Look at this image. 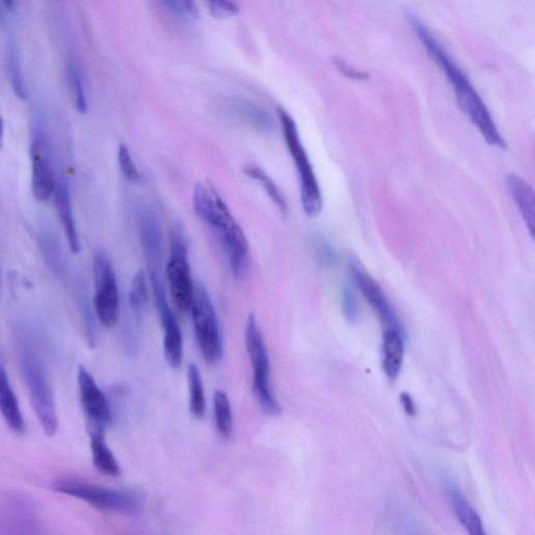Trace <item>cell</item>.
<instances>
[{
  "mask_svg": "<svg viewBox=\"0 0 535 535\" xmlns=\"http://www.w3.org/2000/svg\"><path fill=\"white\" fill-rule=\"evenodd\" d=\"M53 196L57 213L68 241L69 249H71L72 253L78 254L81 252L82 248L81 241L74 218L71 190H69L68 182L64 177L57 176Z\"/></svg>",
  "mask_w": 535,
  "mask_h": 535,
  "instance_id": "15",
  "label": "cell"
},
{
  "mask_svg": "<svg viewBox=\"0 0 535 535\" xmlns=\"http://www.w3.org/2000/svg\"><path fill=\"white\" fill-rule=\"evenodd\" d=\"M52 487L57 493L82 500L103 513L128 517L144 513L145 499L137 492L116 490L73 478L57 480Z\"/></svg>",
  "mask_w": 535,
  "mask_h": 535,
  "instance_id": "3",
  "label": "cell"
},
{
  "mask_svg": "<svg viewBox=\"0 0 535 535\" xmlns=\"http://www.w3.org/2000/svg\"><path fill=\"white\" fill-rule=\"evenodd\" d=\"M0 413L13 432L17 434L25 432V420H23L18 399L2 364H0Z\"/></svg>",
  "mask_w": 535,
  "mask_h": 535,
  "instance_id": "17",
  "label": "cell"
},
{
  "mask_svg": "<svg viewBox=\"0 0 535 535\" xmlns=\"http://www.w3.org/2000/svg\"><path fill=\"white\" fill-rule=\"evenodd\" d=\"M4 136H5L4 121L2 118V114H0V149H2L4 146Z\"/></svg>",
  "mask_w": 535,
  "mask_h": 535,
  "instance_id": "35",
  "label": "cell"
},
{
  "mask_svg": "<svg viewBox=\"0 0 535 535\" xmlns=\"http://www.w3.org/2000/svg\"><path fill=\"white\" fill-rule=\"evenodd\" d=\"M188 383L190 388V410L196 418H202L206 412V398L202 375L196 364H190L188 369Z\"/></svg>",
  "mask_w": 535,
  "mask_h": 535,
  "instance_id": "25",
  "label": "cell"
},
{
  "mask_svg": "<svg viewBox=\"0 0 535 535\" xmlns=\"http://www.w3.org/2000/svg\"><path fill=\"white\" fill-rule=\"evenodd\" d=\"M32 192L38 202L48 201L54 194L55 175L48 139L36 133L31 146Z\"/></svg>",
  "mask_w": 535,
  "mask_h": 535,
  "instance_id": "12",
  "label": "cell"
},
{
  "mask_svg": "<svg viewBox=\"0 0 535 535\" xmlns=\"http://www.w3.org/2000/svg\"><path fill=\"white\" fill-rule=\"evenodd\" d=\"M129 304L133 315L137 320L144 317L148 304V285L146 273L143 270L137 271L129 293Z\"/></svg>",
  "mask_w": 535,
  "mask_h": 535,
  "instance_id": "26",
  "label": "cell"
},
{
  "mask_svg": "<svg viewBox=\"0 0 535 535\" xmlns=\"http://www.w3.org/2000/svg\"><path fill=\"white\" fill-rule=\"evenodd\" d=\"M137 224L148 270L161 269L162 231L156 214L151 208L142 207L137 213Z\"/></svg>",
  "mask_w": 535,
  "mask_h": 535,
  "instance_id": "14",
  "label": "cell"
},
{
  "mask_svg": "<svg viewBox=\"0 0 535 535\" xmlns=\"http://www.w3.org/2000/svg\"><path fill=\"white\" fill-rule=\"evenodd\" d=\"M333 62L338 71L346 78L356 81H364L369 78V75L365 72L359 71L356 67L348 64L341 58L335 57Z\"/></svg>",
  "mask_w": 535,
  "mask_h": 535,
  "instance_id": "30",
  "label": "cell"
},
{
  "mask_svg": "<svg viewBox=\"0 0 535 535\" xmlns=\"http://www.w3.org/2000/svg\"><path fill=\"white\" fill-rule=\"evenodd\" d=\"M158 2L176 18L181 20L185 19V10L181 0H158Z\"/></svg>",
  "mask_w": 535,
  "mask_h": 535,
  "instance_id": "33",
  "label": "cell"
},
{
  "mask_svg": "<svg viewBox=\"0 0 535 535\" xmlns=\"http://www.w3.org/2000/svg\"><path fill=\"white\" fill-rule=\"evenodd\" d=\"M104 431L90 428V449L93 465L103 475L116 478L122 474L118 459L107 445Z\"/></svg>",
  "mask_w": 535,
  "mask_h": 535,
  "instance_id": "18",
  "label": "cell"
},
{
  "mask_svg": "<svg viewBox=\"0 0 535 535\" xmlns=\"http://www.w3.org/2000/svg\"><path fill=\"white\" fill-rule=\"evenodd\" d=\"M276 113L299 177L302 209L309 218H316L322 211V195L310 158L302 145L296 122L291 114L283 107H277Z\"/></svg>",
  "mask_w": 535,
  "mask_h": 535,
  "instance_id": "4",
  "label": "cell"
},
{
  "mask_svg": "<svg viewBox=\"0 0 535 535\" xmlns=\"http://www.w3.org/2000/svg\"><path fill=\"white\" fill-rule=\"evenodd\" d=\"M383 367L386 375L390 379H397L400 375L404 354L405 344L404 335L399 331L388 329L383 336Z\"/></svg>",
  "mask_w": 535,
  "mask_h": 535,
  "instance_id": "20",
  "label": "cell"
},
{
  "mask_svg": "<svg viewBox=\"0 0 535 535\" xmlns=\"http://www.w3.org/2000/svg\"><path fill=\"white\" fill-rule=\"evenodd\" d=\"M245 344L252 367V391L261 409L269 416L282 413L271 385V364L267 346L257 317L250 314L246 321Z\"/></svg>",
  "mask_w": 535,
  "mask_h": 535,
  "instance_id": "6",
  "label": "cell"
},
{
  "mask_svg": "<svg viewBox=\"0 0 535 535\" xmlns=\"http://www.w3.org/2000/svg\"><path fill=\"white\" fill-rule=\"evenodd\" d=\"M78 384L81 403L90 428L105 430L112 421L111 407L106 394L84 367L79 368Z\"/></svg>",
  "mask_w": 535,
  "mask_h": 535,
  "instance_id": "13",
  "label": "cell"
},
{
  "mask_svg": "<svg viewBox=\"0 0 535 535\" xmlns=\"http://www.w3.org/2000/svg\"><path fill=\"white\" fill-rule=\"evenodd\" d=\"M118 159L121 172L128 181L132 183H142L145 181V177L138 170L129 148L124 144L119 147Z\"/></svg>",
  "mask_w": 535,
  "mask_h": 535,
  "instance_id": "28",
  "label": "cell"
},
{
  "mask_svg": "<svg viewBox=\"0 0 535 535\" xmlns=\"http://www.w3.org/2000/svg\"><path fill=\"white\" fill-rule=\"evenodd\" d=\"M448 495L454 513L462 526L472 535H483L481 518L471 503L455 487L449 488Z\"/></svg>",
  "mask_w": 535,
  "mask_h": 535,
  "instance_id": "21",
  "label": "cell"
},
{
  "mask_svg": "<svg viewBox=\"0 0 535 535\" xmlns=\"http://www.w3.org/2000/svg\"><path fill=\"white\" fill-rule=\"evenodd\" d=\"M3 4L8 11H13L14 9V0H2Z\"/></svg>",
  "mask_w": 535,
  "mask_h": 535,
  "instance_id": "36",
  "label": "cell"
},
{
  "mask_svg": "<svg viewBox=\"0 0 535 535\" xmlns=\"http://www.w3.org/2000/svg\"><path fill=\"white\" fill-rule=\"evenodd\" d=\"M93 277L96 287L93 307L96 316L103 327L113 328L120 317V291L112 264L102 250L93 255Z\"/></svg>",
  "mask_w": 535,
  "mask_h": 535,
  "instance_id": "9",
  "label": "cell"
},
{
  "mask_svg": "<svg viewBox=\"0 0 535 535\" xmlns=\"http://www.w3.org/2000/svg\"><path fill=\"white\" fill-rule=\"evenodd\" d=\"M158 316L164 329V353L168 364L178 368L183 360V337L178 320L172 311L161 269L148 270Z\"/></svg>",
  "mask_w": 535,
  "mask_h": 535,
  "instance_id": "10",
  "label": "cell"
},
{
  "mask_svg": "<svg viewBox=\"0 0 535 535\" xmlns=\"http://www.w3.org/2000/svg\"><path fill=\"white\" fill-rule=\"evenodd\" d=\"M401 403L404 407V410L406 411V413L410 416H415L416 414V407H415V404L411 398V395L404 392L402 393L401 395Z\"/></svg>",
  "mask_w": 535,
  "mask_h": 535,
  "instance_id": "34",
  "label": "cell"
},
{
  "mask_svg": "<svg viewBox=\"0 0 535 535\" xmlns=\"http://www.w3.org/2000/svg\"><path fill=\"white\" fill-rule=\"evenodd\" d=\"M348 267H350L354 282L370 307L378 314L386 330L399 331L405 336L403 325L381 286L362 268L358 261L351 260Z\"/></svg>",
  "mask_w": 535,
  "mask_h": 535,
  "instance_id": "11",
  "label": "cell"
},
{
  "mask_svg": "<svg viewBox=\"0 0 535 535\" xmlns=\"http://www.w3.org/2000/svg\"><path fill=\"white\" fill-rule=\"evenodd\" d=\"M191 311L201 355L206 363L215 365L222 356L221 333L211 296L201 283L195 284Z\"/></svg>",
  "mask_w": 535,
  "mask_h": 535,
  "instance_id": "7",
  "label": "cell"
},
{
  "mask_svg": "<svg viewBox=\"0 0 535 535\" xmlns=\"http://www.w3.org/2000/svg\"><path fill=\"white\" fill-rule=\"evenodd\" d=\"M18 357L37 420L46 436L53 437L58 430V415L49 378L40 359L28 345L21 346Z\"/></svg>",
  "mask_w": 535,
  "mask_h": 535,
  "instance_id": "5",
  "label": "cell"
},
{
  "mask_svg": "<svg viewBox=\"0 0 535 535\" xmlns=\"http://www.w3.org/2000/svg\"><path fill=\"white\" fill-rule=\"evenodd\" d=\"M343 316L350 323H357L360 317V307L357 295L351 286L345 285L341 296Z\"/></svg>",
  "mask_w": 535,
  "mask_h": 535,
  "instance_id": "29",
  "label": "cell"
},
{
  "mask_svg": "<svg viewBox=\"0 0 535 535\" xmlns=\"http://www.w3.org/2000/svg\"><path fill=\"white\" fill-rule=\"evenodd\" d=\"M206 2L216 16H232L239 12L238 6L232 0H206Z\"/></svg>",
  "mask_w": 535,
  "mask_h": 535,
  "instance_id": "31",
  "label": "cell"
},
{
  "mask_svg": "<svg viewBox=\"0 0 535 535\" xmlns=\"http://www.w3.org/2000/svg\"><path fill=\"white\" fill-rule=\"evenodd\" d=\"M243 173L252 180L259 182L279 211L287 214L288 202L286 196L264 169L258 165L249 164L243 168Z\"/></svg>",
  "mask_w": 535,
  "mask_h": 535,
  "instance_id": "22",
  "label": "cell"
},
{
  "mask_svg": "<svg viewBox=\"0 0 535 535\" xmlns=\"http://www.w3.org/2000/svg\"><path fill=\"white\" fill-rule=\"evenodd\" d=\"M166 274L176 308L183 313L190 311L195 294V283L191 273L188 246H186L180 227L172 231L171 253Z\"/></svg>",
  "mask_w": 535,
  "mask_h": 535,
  "instance_id": "8",
  "label": "cell"
},
{
  "mask_svg": "<svg viewBox=\"0 0 535 535\" xmlns=\"http://www.w3.org/2000/svg\"><path fill=\"white\" fill-rule=\"evenodd\" d=\"M216 429L223 438H229L234 432L235 422L227 393L218 389L214 397Z\"/></svg>",
  "mask_w": 535,
  "mask_h": 535,
  "instance_id": "24",
  "label": "cell"
},
{
  "mask_svg": "<svg viewBox=\"0 0 535 535\" xmlns=\"http://www.w3.org/2000/svg\"><path fill=\"white\" fill-rule=\"evenodd\" d=\"M8 76L15 96L21 101H27L28 92L22 73L20 52L14 41H11L7 51Z\"/></svg>",
  "mask_w": 535,
  "mask_h": 535,
  "instance_id": "23",
  "label": "cell"
},
{
  "mask_svg": "<svg viewBox=\"0 0 535 535\" xmlns=\"http://www.w3.org/2000/svg\"><path fill=\"white\" fill-rule=\"evenodd\" d=\"M66 75L69 88L72 91L75 107L81 114H86L88 111L86 91L80 69L75 62H69L67 64Z\"/></svg>",
  "mask_w": 535,
  "mask_h": 535,
  "instance_id": "27",
  "label": "cell"
},
{
  "mask_svg": "<svg viewBox=\"0 0 535 535\" xmlns=\"http://www.w3.org/2000/svg\"><path fill=\"white\" fill-rule=\"evenodd\" d=\"M228 109L241 123L255 131L270 132L275 123L271 114L263 107L248 100H232Z\"/></svg>",
  "mask_w": 535,
  "mask_h": 535,
  "instance_id": "16",
  "label": "cell"
},
{
  "mask_svg": "<svg viewBox=\"0 0 535 535\" xmlns=\"http://www.w3.org/2000/svg\"><path fill=\"white\" fill-rule=\"evenodd\" d=\"M507 188L530 231L531 237H534L535 225V201L534 192L531 185L522 177L516 174H509L507 177Z\"/></svg>",
  "mask_w": 535,
  "mask_h": 535,
  "instance_id": "19",
  "label": "cell"
},
{
  "mask_svg": "<svg viewBox=\"0 0 535 535\" xmlns=\"http://www.w3.org/2000/svg\"><path fill=\"white\" fill-rule=\"evenodd\" d=\"M193 206L196 215L215 229L226 252L232 275L237 281H241L249 265L248 240L211 181L205 180L196 184Z\"/></svg>",
  "mask_w": 535,
  "mask_h": 535,
  "instance_id": "2",
  "label": "cell"
},
{
  "mask_svg": "<svg viewBox=\"0 0 535 535\" xmlns=\"http://www.w3.org/2000/svg\"><path fill=\"white\" fill-rule=\"evenodd\" d=\"M409 23L416 37L421 40L426 52L443 71L454 88L457 104L471 122L478 128L488 145L506 149L490 110L479 96L473 84L461 68L454 62L444 46L433 36L425 23L413 14L408 15Z\"/></svg>",
  "mask_w": 535,
  "mask_h": 535,
  "instance_id": "1",
  "label": "cell"
},
{
  "mask_svg": "<svg viewBox=\"0 0 535 535\" xmlns=\"http://www.w3.org/2000/svg\"><path fill=\"white\" fill-rule=\"evenodd\" d=\"M319 258L323 263L332 265L336 261V252L328 241L320 240L317 244Z\"/></svg>",
  "mask_w": 535,
  "mask_h": 535,
  "instance_id": "32",
  "label": "cell"
}]
</instances>
